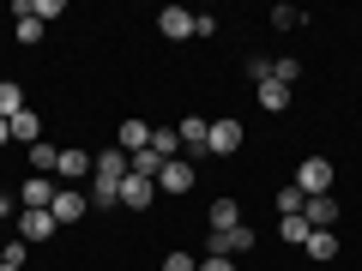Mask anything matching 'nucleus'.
Returning <instances> with one entry per match:
<instances>
[{
	"instance_id": "nucleus-1",
	"label": "nucleus",
	"mask_w": 362,
	"mask_h": 271,
	"mask_svg": "<svg viewBox=\"0 0 362 271\" xmlns=\"http://www.w3.org/2000/svg\"><path fill=\"white\" fill-rule=\"evenodd\" d=\"M290 187H302V199L332 193V163H326V157H308V163L296 169V181H290Z\"/></svg>"
},
{
	"instance_id": "nucleus-2",
	"label": "nucleus",
	"mask_w": 362,
	"mask_h": 271,
	"mask_svg": "<svg viewBox=\"0 0 362 271\" xmlns=\"http://www.w3.org/2000/svg\"><path fill=\"white\" fill-rule=\"evenodd\" d=\"M242 151V121H211V139H206V157H235Z\"/></svg>"
},
{
	"instance_id": "nucleus-3",
	"label": "nucleus",
	"mask_w": 362,
	"mask_h": 271,
	"mask_svg": "<svg viewBox=\"0 0 362 271\" xmlns=\"http://www.w3.org/2000/svg\"><path fill=\"white\" fill-rule=\"evenodd\" d=\"M85 175H97V157H85V151H61L54 181H61V187H73V181H85Z\"/></svg>"
},
{
	"instance_id": "nucleus-4",
	"label": "nucleus",
	"mask_w": 362,
	"mask_h": 271,
	"mask_svg": "<svg viewBox=\"0 0 362 271\" xmlns=\"http://www.w3.org/2000/svg\"><path fill=\"white\" fill-rule=\"evenodd\" d=\"M127 175H133V157L121 151V145H115V151H97V175H90V181H115V187H121Z\"/></svg>"
},
{
	"instance_id": "nucleus-5",
	"label": "nucleus",
	"mask_w": 362,
	"mask_h": 271,
	"mask_svg": "<svg viewBox=\"0 0 362 271\" xmlns=\"http://www.w3.org/2000/svg\"><path fill=\"white\" fill-rule=\"evenodd\" d=\"M157 193H194V163H175V157H169L163 163V175H157Z\"/></svg>"
},
{
	"instance_id": "nucleus-6",
	"label": "nucleus",
	"mask_w": 362,
	"mask_h": 271,
	"mask_svg": "<svg viewBox=\"0 0 362 271\" xmlns=\"http://www.w3.org/2000/svg\"><path fill=\"white\" fill-rule=\"evenodd\" d=\"M54 193H61V187H54V175H30L18 199H25V211H49V205H54Z\"/></svg>"
},
{
	"instance_id": "nucleus-7",
	"label": "nucleus",
	"mask_w": 362,
	"mask_h": 271,
	"mask_svg": "<svg viewBox=\"0 0 362 271\" xmlns=\"http://www.w3.org/2000/svg\"><path fill=\"white\" fill-rule=\"evenodd\" d=\"M54 229H61L54 211H25V217H18V241H49Z\"/></svg>"
},
{
	"instance_id": "nucleus-8",
	"label": "nucleus",
	"mask_w": 362,
	"mask_h": 271,
	"mask_svg": "<svg viewBox=\"0 0 362 271\" xmlns=\"http://www.w3.org/2000/svg\"><path fill=\"white\" fill-rule=\"evenodd\" d=\"M157 30H163L169 42H187V37H194V13H181V6H163V13H157Z\"/></svg>"
},
{
	"instance_id": "nucleus-9",
	"label": "nucleus",
	"mask_w": 362,
	"mask_h": 271,
	"mask_svg": "<svg viewBox=\"0 0 362 271\" xmlns=\"http://www.w3.org/2000/svg\"><path fill=\"white\" fill-rule=\"evenodd\" d=\"M151 199H157V181H145V175H127V181H121V205H127V211H145Z\"/></svg>"
},
{
	"instance_id": "nucleus-10",
	"label": "nucleus",
	"mask_w": 362,
	"mask_h": 271,
	"mask_svg": "<svg viewBox=\"0 0 362 271\" xmlns=\"http://www.w3.org/2000/svg\"><path fill=\"white\" fill-rule=\"evenodd\" d=\"M49 211H54V223H85V193L78 187H61Z\"/></svg>"
},
{
	"instance_id": "nucleus-11",
	"label": "nucleus",
	"mask_w": 362,
	"mask_h": 271,
	"mask_svg": "<svg viewBox=\"0 0 362 271\" xmlns=\"http://www.w3.org/2000/svg\"><path fill=\"white\" fill-rule=\"evenodd\" d=\"M302 217H308V229H332V223H338V199H332V193L308 199V205H302Z\"/></svg>"
},
{
	"instance_id": "nucleus-12",
	"label": "nucleus",
	"mask_w": 362,
	"mask_h": 271,
	"mask_svg": "<svg viewBox=\"0 0 362 271\" xmlns=\"http://www.w3.org/2000/svg\"><path fill=\"white\" fill-rule=\"evenodd\" d=\"M254 97H259V109H266V115H284V109H290V85H278V78L254 85Z\"/></svg>"
},
{
	"instance_id": "nucleus-13",
	"label": "nucleus",
	"mask_w": 362,
	"mask_h": 271,
	"mask_svg": "<svg viewBox=\"0 0 362 271\" xmlns=\"http://www.w3.org/2000/svg\"><path fill=\"white\" fill-rule=\"evenodd\" d=\"M181 145H187V151H206V139H211V121L206 115H181Z\"/></svg>"
},
{
	"instance_id": "nucleus-14",
	"label": "nucleus",
	"mask_w": 362,
	"mask_h": 271,
	"mask_svg": "<svg viewBox=\"0 0 362 271\" xmlns=\"http://www.w3.org/2000/svg\"><path fill=\"white\" fill-rule=\"evenodd\" d=\"M6 127H13V139H18V145H37V139H42V121H37V109H18V115L6 121Z\"/></svg>"
},
{
	"instance_id": "nucleus-15",
	"label": "nucleus",
	"mask_w": 362,
	"mask_h": 271,
	"mask_svg": "<svg viewBox=\"0 0 362 271\" xmlns=\"http://www.w3.org/2000/svg\"><path fill=\"white\" fill-rule=\"evenodd\" d=\"M115 145H121L127 157H133V151H145V145H151V127H145L139 115H133V121H121V139H115Z\"/></svg>"
},
{
	"instance_id": "nucleus-16",
	"label": "nucleus",
	"mask_w": 362,
	"mask_h": 271,
	"mask_svg": "<svg viewBox=\"0 0 362 271\" xmlns=\"http://www.w3.org/2000/svg\"><path fill=\"white\" fill-rule=\"evenodd\" d=\"M302 253H308V259H338V235L332 229H314L308 241H302Z\"/></svg>"
},
{
	"instance_id": "nucleus-17",
	"label": "nucleus",
	"mask_w": 362,
	"mask_h": 271,
	"mask_svg": "<svg viewBox=\"0 0 362 271\" xmlns=\"http://www.w3.org/2000/svg\"><path fill=\"white\" fill-rule=\"evenodd\" d=\"M54 163H61V151H54L49 139H37V145H30V175H54Z\"/></svg>"
},
{
	"instance_id": "nucleus-18",
	"label": "nucleus",
	"mask_w": 362,
	"mask_h": 271,
	"mask_svg": "<svg viewBox=\"0 0 362 271\" xmlns=\"http://www.w3.org/2000/svg\"><path fill=\"white\" fill-rule=\"evenodd\" d=\"M163 163H169V157H163V151H151V145H145V151H133V175H145V181L163 175Z\"/></svg>"
},
{
	"instance_id": "nucleus-19",
	"label": "nucleus",
	"mask_w": 362,
	"mask_h": 271,
	"mask_svg": "<svg viewBox=\"0 0 362 271\" xmlns=\"http://www.w3.org/2000/svg\"><path fill=\"white\" fill-rule=\"evenodd\" d=\"M13 37H18V42H37V37H42V18H37V6H18V25H13Z\"/></svg>"
},
{
	"instance_id": "nucleus-20",
	"label": "nucleus",
	"mask_w": 362,
	"mask_h": 271,
	"mask_svg": "<svg viewBox=\"0 0 362 271\" xmlns=\"http://www.w3.org/2000/svg\"><path fill=\"white\" fill-rule=\"evenodd\" d=\"M235 223H242V205H235V199H218V205H211V229H235Z\"/></svg>"
},
{
	"instance_id": "nucleus-21",
	"label": "nucleus",
	"mask_w": 362,
	"mask_h": 271,
	"mask_svg": "<svg viewBox=\"0 0 362 271\" xmlns=\"http://www.w3.org/2000/svg\"><path fill=\"white\" fill-rule=\"evenodd\" d=\"M18 109H30V103H25V90H18L13 78H6V85H0V121H13Z\"/></svg>"
},
{
	"instance_id": "nucleus-22",
	"label": "nucleus",
	"mask_w": 362,
	"mask_h": 271,
	"mask_svg": "<svg viewBox=\"0 0 362 271\" xmlns=\"http://www.w3.org/2000/svg\"><path fill=\"white\" fill-rule=\"evenodd\" d=\"M278 235H284V241H296V247H302V241H308L314 229H308V217H278Z\"/></svg>"
},
{
	"instance_id": "nucleus-23",
	"label": "nucleus",
	"mask_w": 362,
	"mask_h": 271,
	"mask_svg": "<svg viewBox=\"0 0 362 271\" xmlns=\"http://www.w3.org/2000/svg\"><path fill=\"white\" fill-rule=\"evenodd\" d=\"M175 145H181V133H175V127H151V151L175 157Z\"/></svg>"
},
{
	"instance_id": "nucleus-24",
	"label": "nucleus",
	"mask_w": 362,
	"mask_h": 271,
	"mask_svg": "<svg viewBox=\"0 0 362 271\" xmlns=\"http://www.w3.org/2000/svg\"><path fill=\"white\" fill-rule=\"evenodd\" d=\"M302 205H308L302 187H284V193H278V211H284V217H302Z\"/></svg>"
},
{
	"instance_id": "nucleus-25",
	"label": "nucleus",
	"mask_w": 362,
	"mask_h": 271,
	"mask_svg": "<svg viewBox=\"0 0 362 271\" xmlns=\"http://www.w3.org/2000/svg\"><path fill=\"white\" fill-rule=\"evenodd\" d=\"M272 25H278V30H296L302 13H296V6H272Z\"/></svg>"
},
{
	"instance_id": "nucleus-26",
	"label": "nucleus",
	"mask_w": 362,
	"mask_h": 271,
	"mask_svg": "<svg viewBox=\"0 0 362 271\" xmlns=\"http://www.w3.org/2000/svg\"><path fill=\"white\" fill-rule=\"evenodd\" d=\"M247 78H254V85H266V78H272V61H266V54H254V61H247Z\"/></svg>"
},
{
	"instance_id": "nucleus-27",
	"label": "nucleus",
	"mask_w": 362,
	"mask_h": 271,
	"mask_svg": "<svg viewBox=\"0 0 362 271\" xmlns=\"http://www.w3.org/2000/svg\"><path fill=\"white\" fill-rule=\"evenodd\" d=\"M66 13V0H37V18H42V25H49V18H61Z\"/></svg>"
},
{
	"instance_id": "nucleus-28",
	"label": "nucleus",
	"mask_w": 362,
	"mask_h": 271,
	"mask_svg": "<svg viewBox=\"0 0 362 271\" xmlns=\"http://www.w3.org/2000/svg\"><path fill=\"white\" fill-rule=\"evenodd\" d=\"M163 271H199V259H187V253H169V259H163Z\"/></svg>"
},
{
	"instance_id": "nucleus-29",
	"label": "nucleus",
	"mask_w": 362,
	"mask_h": 271,
	"mask_svg": "<svg viewBox=\"0 0 362 271\" xmlns=\"http://www.w3.org/2000/svg\"><path fill=\"white\" fill-rule=\"evenodd\" d=\"M199 271H235V259H211L206 253V259H199Z\"/></svg>"
},
{
	"instance_id": "nucleus-30",
	"label": "nucleus",
	"mask_w": 362,
	"mask_h": 271,
	"mask_svg": "<svg viewBox=\"0 0 362 271\" xmlns=\"http://www.w3.org/2000/svg\"><path fill=\"white\" fill-rule=\"evenodd\" d=\"M6 139H13V127H6V121H0V145H6Z\"/></svg>"
},
{
	"instance_id": "nucleus-31",
	"label": "nucleus",
	"mask_w": 362,
	"mask_h": 271,
	"mask_svg": "<svg viewBox=\"0 0 362 271\" xmlns=\"http://www.w3.org/2000/svg\"><path fill=\"white\" fill-rule=\"evenodd\" d=\"M6 211H13V205H6V193H0V217H6Z\"/></svg>"
},
{
	"instance_id": "nucleus-32",
	"label": "nucleus",
	"mask_w": 362,
	"mask_h": 271,
	"mask_svg": "<svg viewBox=\"0 0 362 271\" xmlns=\"http://www.w3.org/2000/svg\"><path fill=\"white\" fill-rule=\"evenodd\" d=\"M0 271H25V265H0Z\"/></svg>"
},
{
	"instance_id": "nucleus-33",
	"label": "nucleus",
	"mask_w": 362,
	"mask_h": 271,
	"mask_svg": "<svg viewBox=\"0 0 362 271\" xmlns=\"http://www.w3.org/2000/svg\"><path fill=\"white\" fill-rule=\"evenodd\" d=\"M0 265H6V247H0Z\"/></svg>"
},
{
	"instance_id": "nucleus-34",
	"label": "nucleus",
	"mask_w": 362,
	"mask_h": 271,
	"mask_svg": "<svg viewBox=\"0 0 362 271\" xmlns=\"http://www.w3.org/2000/svg\"><path fill=\"white\" fill-rule=\"evenodd\" d=\"M0 85H6V78H0Z\"/></svg>"
},
{
	"instance_id": "nucleus-35",
	"label": "nucleus",
	"mask_w": 362,
	"mask_h": 271,
	"mask_svg": "<svg viewBox=\"0 0 362 271\" xmlns=\"http://www.w3.org/2000/svg\"><path fill=\"white\" fill-rule=\"evenodd\" d=\"M0 223H6V217H0Z\"/></svg>"
}]
</instances>
